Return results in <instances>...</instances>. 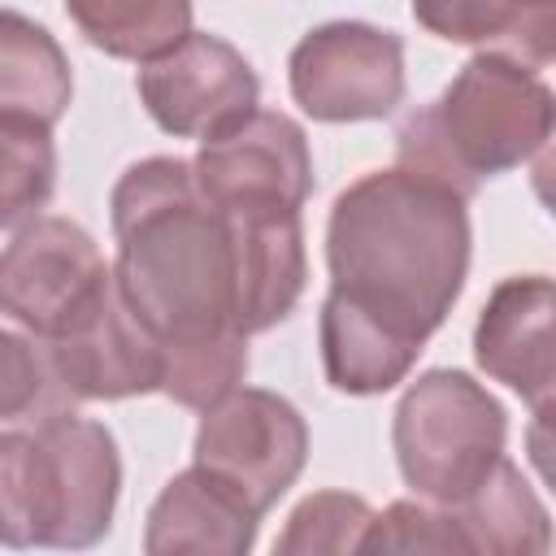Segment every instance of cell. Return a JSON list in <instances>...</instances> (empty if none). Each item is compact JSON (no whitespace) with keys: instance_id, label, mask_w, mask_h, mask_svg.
Wrapping results in <instances>:
<instances>
[{"instance_id":"6da1fadb","label":"cell","mask_w":556,"mask_h":556,"mask_svg":"<svg viewBox=\"0 0 556 556\" xmlns=\"http://www.w3.org/2000/svg\"><path fill=\"white\" fill-rule=\"evenodd\" d=\"M469 248V208L456 187L408 165L369 169L330 204L326 295L421 352L465 291Z\"/></svg>"},{"instance_id":"8fae6325","label":"cell","mask_w":556,"mask_h":556,"mask_svg":"<svg viewBox=\"0 0 556 556\" xmlns=\"http://www.w3.org/2000/svg\"><path fill=\"white\" fill-rule=\"evenodd\" d=\"M200 191L222 204H291L304 208L313 195V152L304 126L274 109H252L230 130L200 143L195 161Z\"/></svg>"},{"instance_id":"ffe728a7","label":"cell","mask_w":556,"mask_h":556,"mask_svg":"<svg viewBox=\"0 0 556 556\" xmlns=\"http://www.w3.org/2000/svg\"><path fill=\"white\" fill-rule=\"evenodd\" d=\"M248 374V339L226 334L208 343H187L161 352V395H169L182 408L204 413L226 391H235Z\"/></svg>"},{"instance_id":"d6986e66","label":"cell","mask_w":556,"mask_h":556,"mask_svg":"<svg viewBox=\"0 0 556 556\" xmlns=\"http://www.w3.org/2000/svg\"><path fill=\"white\" fill-rule=\"evenodd\" d=\"M56 187L52 126L0 117V230L39 217Z\"/></svg>"},{"instance_id":"ba28073f","label":"cell","mask_w":556,"mask_h":556,"mask_svg":"<svg viewBox=\"0 0 556 556\" xmlns=\"http://www.w3.org/2000/svg\"><path fill=\"white\" fill-rule=\"evenodd\" d=\"M113 278L96 239L70 217H30L0 248V313L35 339L65 330Z\"/></svg>"},{"instance_id":"7a4b0ae2","label":"cell","mask_w":556,"mask_h":556,"mask_svg":"<svg viewBox=\"0 0 556 556\" xmlns=\"http://www.w3.org/2000/svg\"><path fill=\"white\" fill-rule=\"evenodd\" d=\"M109 208L117 239L113 282L161 352L239 334L230 226L200 191L191 161L143 156L126 165Z\"/></svg>"},{"instance_id":"3957f363","label":"cell","mask_w":556,"mask_h":556,"mask_svg":"<svg viewBox=\"0 0 556 556\" xmlns=\"http://www.w3.org/2000/svg\"><path fill=\"white\" fill-rule=\"evenodd\" d=\"M552 126L556 96L539 70L504 52H478L460 65L439 100L400 122L395 165L430 174L469 200L478 182L547 152Z\"/></svg>"},{"instance_id":"5bb4252c","label":"cell","mask_w":556,"mask_h":556,"mask_svg":"<svg viewBox=\"0 0 556 556\" xmlns=\"http://www.w3.org/2000/svg\"><path fill=\"white\" fill-rule=\"evenodd\" d=\"M261 517L200 465L174 473L148 508L143 552L148 556H243L256 543Z\"/></svg>"},{"instance_id":"4fadbf2b","label":"cell","mask_w":556,"mask_h":556,"mask_svg":"<svg viewBox=\"0 0 556 556\" xmlns=\"http://www.w3.org/2000/svg\"><path fill=\"white\" fill-rule=\"evenodd\" d=\"M552 308L556 287L547 274L504 278L478 313L473 361L486 378L517 391L534 417H547L556 365H552Z\"/></svg>"},{"instance_id":"ac0fdd59","label":"cell","mask_w":556,"mask_h":556,"mask_svg":"<svg viewBox=\"0 0 556 556\" xmlns=\"http://www.w3.org/2000/svg\"><path fill=\"white\" fill-rule=\"evenodd\" d=\"M78 35L117 61H152L191 30V0H65Z\"/></svg>"},{"instance_id":"603a6c76","label":"cell","mask_w":556,"mask_h":556,"mask_svg":"<svg viewBox=\"0 0 556 556\" xmlns=\"http://www.w3.org/2000/svg\"><path fill=\"white\" fill-rule=\"evenodd\" d=\"M356 552H465L447 508L426 500H395L369 517Z\"/></svg>"},{"instance_id":"7c38bea8","label":"cell","mask_w":556,"mask_h":556,"mask_svg":"<svg viewBox=\"0 0 556 556\" xmlns=\"http://www.w3.org/2000/svg\"><path fill=\"white\" fill-rule=\"evenodd\" d=\"M222 213L235 248V330L252 339L287 321L304 295V226L291 204H235Z\"/></svg>"},{"instance_id":"30bf717a","label":"cell","mask_w":556,"mask_h":556,"mask_svg":"<svg viewBox=\"0 0 556 556\" xmlns=\"http://www.w3.org/2000/svg\"><path fill=\"white\" fill-rule=\"evenodd\" d=\"M39 348L65 404L161 391V343L122 300L113 278L65 330L39 339Z\"/></svg>"},{"instance_id":"7402d4cb","label":"cell","mask_w":556,"mask_h":556,"mask_svg":"<svg viewBox=\"0 0 556 556\" xmlns=\"http://www.w3.org/2000/svg\"><path fill=\"white\" fill-rule=\"evenodd\" d=\"M61 408H70V404L52 382L43 348L35 339L0 326V421L48 417Z\"/></svg>"},{"instance_id":"9a60e30c","label":"cell","mask_w":556,"mask_h":556,"mask_svg":"<svg viewBox=\"0 0 556 556\" xmlns=\"http://www.w3.org/2000/svg\"><path fill=\"white\" fill-rule=\"evenodd\" d=\"M421 30L478 52H504L530 70L556 56V0H413Z\"/></svg>"},{"instance_id":"8992f818","label":"cell","mask_w":556,"mask_h":556,"mask_svg":"<svg viewBox=\"0 0 556 556\" xmlns=\"http://www.w3.org/2000/svg\"><path fill=\"white\" fill-rule=\"evenodd\" d=\"M304 460L308 426L278 391L235 387L200 413L191 465L230 486L256 517H265L295 486Z\"/></svg>"},{"instance_id":"e0dca14e","label":"cell","mask_w":556,"mask_h":556,"mask_svg":"<svg viewBox=\"0 0 556 556\" xmlns=\"http://www.w3.org/2000/svg\"><path fill=\"white\" fill-rule=\"evenodd\" d=\"M70 96L74 74L56 35L17 9H0V117L56 126Z\"/></svg>"},{"instance_id":"9c48e42d","label":"cell","mask_w":556,"mask_h":556,"mask_svg":"<svg viewBox=\"0 0 556 556\" xmlns=\"http://www.w3.org/2000/svg\"><path fill=\"white\" fill-rule=\"evenodd\" d=\"M148 117L174 139H213L261 104V78L248 56L208 30H187L169 52L135 74Z\"/></svg>"},{"instance_id":"277c9868","label":"cell","mask_w":556,"mask_h":556,"mask_svg":"<svg viewBox=\"0 0 556 556\" xmlns=\"http://www.w3.org/2000/svg\"><path fill=\"white\" fill-rule=\"evenodd\" d=\"M117 495L122 456L109 426L61 408L35 430H0L4 547H96L113 530Z\"/></svg>"},{"instance_id":"5b68a950","label":"cell","mask_w":556,"mask_h":556,"mask_svg":"<svg viewBox=\"0 0 556 556\" xmlns=\"http://www.w3.org/2000/svg\"><path fill=\"white\" fill-rule=\"evenodd\" d=\"M508 413L465 369H426L395 404L391 447L400 478L426 504L465 500L504 456Z\"/></svg>"},{"instance_id":"44dd1931","label":"cell","mask_w":556,"mask_h":556,"mask_svg":"<svg viewBox=\"0 0 556 556\" xmlns=\"http://www.w3.org/2000/svg\"><path fill=\"white\" fill-rule=\"evenodd\" d=\"M369 517H374V508L361 495L313 491L287 517V530L278 534L274 552L278 556H348L361 547Z\"/></svg>"},{"instance_id":"2e32d148","label":"cell","mask_w":556,"mask_h":556,"mask_svg":"<svg viewBox=\"0 0 556 556\" xmlns=\"http://www.w3.org/2000/svg\"><path fill=\"white\" fill-rule=\"evenodd\" d=\"M447 517L460 530L465 552L486 556H543L552 547V517L547 504L534 495L526 473L500 456L495 469L456 504H447Z\"/></svg>"},{"instance_id":"52a82bcc","label":"cell","mask_w":556,"mask_h":556,"mask_svg":"<svg viewBox=\"0 0 556 556\" xmlns=\"http://www.w3.org/2000/svg\"><path fill=\"white\" fill-rule=\"evenodd\" d=\"M291 100L313 122H378L404 100V39L369 22H321L287 56Z\"/></svg>"}]
</instances>
